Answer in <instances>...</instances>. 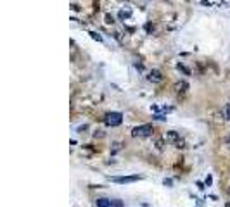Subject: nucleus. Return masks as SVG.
<instances>
[{"instance_id": "nucleus-13", "label": "nucleus", "mask_w": 230, "mask_h": 207, "mask_svg": "<svg viewBox=\"0 0 230 207\" xmlns=\"http://www.w3.org/2000/svg\"><path fill=\"white\" fill-rule=\"evenodd\" d=\"M90 36L94 38V40H97V42H102V36L99 35V33H94V31H92V33H90Z\"/></svg>"}, {"instance_id": "nucleus-10", "label": "nucleus", "mask_w": 230, "mask_h": 207, "mask_svg": "<svg viewBox=\"0 0 230 207\" xmlns=\"http://www.w3.org/2000/svg\"><path fill=\"white\" fill-rule=\"evenodd\" d=\"M223 116H225V119H227V121H230V102L223 107Z\"/></svg>"}, {"instance_id": "nucleus-9", "label": "nucleus", "mask_w": 230, "mask_h": 207, "mask_svg": "<svg viewBox=\"0 0 230 207\" xmlns=\"http://www.w3.org/2000/svg\"><path fill=\"white\" fill-rule=\"evenodd\" d=\"M121 150V143L119 142H112V147H111V154H116Z\"/></svg>"}, {"instance_id": "nucleus-1", "label": "nucleus", "mask_w": 230, "mask_h": 207, "mask_svg": "<svg viewBox=\"0 0 230 207\" xmlns=\"http://www.w3.org/2000/svg\"><path fill=\"white\" fill-rule=\"evenodd\" d=\"M154 133V128L152 124H140V126H135L132 129V136L133 138H147V136H152Z\"/></svg>"}, {"instance_id": "nucleus-4", "label": "nucleus", "mask_w": 230, "mask_h": 207, "mask_svg": "<svg viewBox=\"0 0 230 207\" xmlns=\"http://www.w3.org/2000/svg\"><path fill=\"white\" fill-rule=\"evenodd\" d=\"M166 140L171 142L177 149H183V147H185V140L180 136V133L178 131H166Z\"/></svg>"}, {"instance_id": "nucleus-6", "label": "nucleus", "mask_w": 230, "mask_h": 207, "mask_svg": "<svg viewBox=\"0 0 230 207\" xmlns=\"http://www.w3.org/2000/svg\"><path fill=\"white\" fill-rule=\"evenodd\" d=\"M147 80H149L150 83H161L165 78H163V73H161L159 69H150L149 74H147Z\"/></svg>"}, {"instance_id": "nucleus-7", "label": "nucleus", "mask_w": 230, "mask_h": 207, "mask_svg": "<svg viewBox=\"0 0 230 207\" xmlns=\"http://www.w3.org/2000/svg\"><path fill=\"white\" fill-rule=\"evenodd\" d=\"M175 90H177V93H185V91L189 90V85L185 83V81H180V83L175 85Z\"/></svg>"}, {"instance_id": "nucleus-2", "label": "nucleus", "mask_w": 230, "mask_h": 207, "mask_svg": "<svg viewBox=\"0 0 230 207\" xmlns=\"http://www.w3.org/2000/svg\"><path fill=\"white\" fill-rule=\"evenodd\" d=\"M104 122H106V126H109V128H116L123 122V114H121V112H109V114H106V117H104Z\"/></svg>"}, {"instance_id": "nucleus-15", "label": "nucleus", "mask_w": 230, "mask_h": 207, "mask_svg": "<svg viewBox=\"0 0 230 207\" xmlns=\"http://www.w3.org/2000/svg\"><path fill=\"white\" fill-rule=\"evenodd\" d=\"M154 119H166L165 116H161V114H157V116H154Z\"/></svg>"}, {"instance_id": "nucleus-3", "label": "nucleus", "mask_w": 230, "mask_h": 207, "mask_svg": "<svg viewBox=\"0 0 230 207\" xmlns=\"http://www.w3.org/2000/svg\"><path fill=\"white\" fill-rule=\"evenodd\" d=\"M94 204H95V207H125L121 200H118V198H106V197L95 198Z\"/></svg>"}, {"instance_id": "nucleus-5", "label": "nucleus", "mask_w": 230, "mask_h": 207, "mask_svg": "<svg viewBox=\"0 0 230 207\" xmlns=\"http://www.w3.org/2000/svg\"><path fill=\"white\" fill-rule=\"evenodd\" d=\"M142 180V176L133 174V176H109V181L112 183H119V185H125V183H135V181Z\"/></svg>"}, {"instance_id": "nucleus-16", "label": "nucleus", "mask_w": 230, "mask_h": 207, "mask_svg": "<svg viewBox=\"0 0 230 207\" xmlns=\"http://www.w3.org/2000/svg\"><path fill=\"white\" fill-rule=\"evenodd\" d=\"M227 145H228V149H230V136L227 138Z\"/></svg>"}, {"instance_id": "nucleus-8", "label": "nucleus", "mask_w": 230, "mask_h": 207, "mask_svg": "<svg viewBox=\"0 0 230 207\" xmlns=\"http://www.w3.org/2000/svg\"><path fill=\"white\" fill-rule=\"evenodd\" d=\"M154 145H156V149L159 150V152H163V150H165V138H156Z\"/></svg>"}, {"instance_id": "nucleus-14", "label": "nucleus", "mask_w": 230, "mask_h": 207, "mask_svg": "<svg viewBox=\"0 0 230 207\" xmlns=\"http://www.w3.org/2000/svg\"><path fill=\"white\" fill-rule=\"evenodd\" d=\"M106 22H107V24H112V22H114V21H112V16L107 14V16H106Z\"/></svg>"}, {"instance_id": "nucleus-18", "label": "nucleus", "mask_w": 230, "mask_h": 207, "mask_svg": "<svg viewBox=\"0 0 230 207\" xmlns=\"http://www.w3.org/2000/svg\"><path fill=\"white\" fill-rule=\"evenodd\" d=\"M228 193H230V190H228Z\"/></svg>"}, {"instance_id": "nucleus-11", "label": "nucleus", "mask_w": 230, "mask_h": 207, "mask_svg": "<svg viewBox=\"0 0 230 207\" xmlns=\"http://www.w3.org/2000/svg\"><path fill=\"white\" fill-rule=\"evenodd\" d=\"M130 16H132L130 11H119V17H121V19H126V17H130Z\"/></svg>"}, {"instance_id": "nucleus-17", "label": "nucleus", "mask_w": 230, "mask_h": 207, "mask_svg": "<svg viewBox=\"0 0 230 207\" xmlns=\"http://www.w3.org/2000/svg\"><path fill=\"white\" fill-rule=\"evenodd\" d=\"M227 207H230V202H228V204H227Z\"/></svg>"}, {"instance_id": "nucleus-12", "label": "nucleus", "mask_w": 230, "mask_h": 207, "mask_svg": "<svg viewBox=\"0 0 230 207\" xmlns=\"http://www.w3.org/2000/svg\"><path fill=\"white\" fill-rule=\"evenodd\" d=\"M177 67H178V71H182V73H183V74H190V71H189V69L187 67H185V66H182V64H178V66H177Z\"/></svg>"}]
</instances>
